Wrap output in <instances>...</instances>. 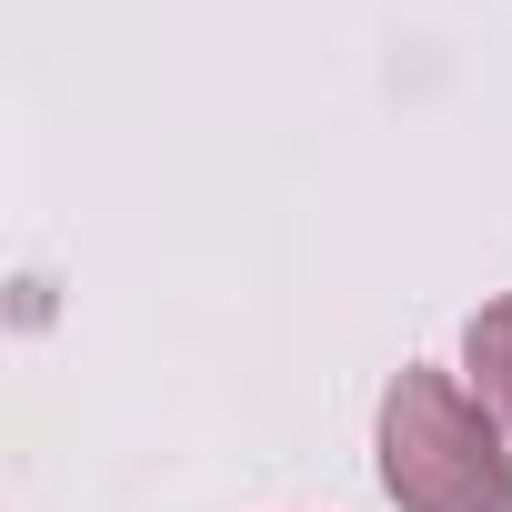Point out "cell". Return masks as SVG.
Instances as JSON below:
<instances>
[{
    "label": "cell",
    "mask_w": 512,
    "mask_h": 512,
    "mask_svg": "<svg viewBox=\"0 0 512 512\" xmlns=\"http://www.w3.org/2000/svg\"><path fill=\"white\" fill-rule=\"evenodd\" d=\"M382 492L402 512H512V452L482 392L442 372H392L382 392Z\"/></svg>",
    "instance_id": "6da1fadb"
},
{
    "label": "cell",
    "mask_w": 512,
    "mask_h": 512,
    "mask_svg": "<svg viewBox=\"0 0 512 512\" xmlns=\"http://www.w3.org/2000/svg\"><path fill=\"white\" fill-rule=\"evenodd\" d=\"M462 362H472V392L492 402V422L512 432V292L472 312V332H462Z\"/></svg>",
    "instance_id": "7a4b0ae2"
}]
</instances>
